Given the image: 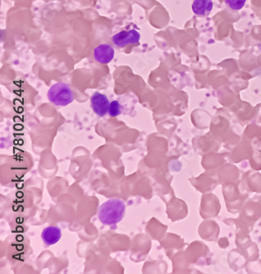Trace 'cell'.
I'll use <instances>...</instances> for the list:
<instances>
[{"label": "cell", "mask_w": 261, "mask_h": 274, "mask_svg": "<svg viewBox=\"0 0 261 274\" xmlns=\"http://www.w3.org/2000/svg\"><path fill=\"white\" fill-rule=\"evenodd\" d=\"M91 105L94 112L100 117H103L109 112L110 103L106 95L96 91L91 96Z\"/></svg>", "instance_id": "obj_3"}, {"label": "cell", "mask_w": 261, "mask_h": 274, "mask_svg": "<svg viewBox=\"0 0 261 274\" xmlns=\"http://www.w3.org/2000/svg\"><path fill=\"white\" fill-rule=\"evenodd\" d=\"M48 98L55 106H66L73 102L74 96L68 84L58 82L50 87L48 91Z\"/></svg>", "instance_id": "obj_2"}, {"label": "cell", "mask_w": 261, "mask_h": 274, "mask_svg": "<svg viewBox=\"0 0 261 274\" xmlns=\"http://www.w3.org/2000/svg\"><path fill=\"white\" fill-rule=\"evenodd\" d=\"M140 39V33L137 30H123L114 35L113 42L119 47H124L130 44L139 42Z\"/></svg>", "instance_id": "obj_4"}, {"label": "cell", "mask_w": 261, "mask_h": 274, "mask_svg": "<svg viewBox=\"0 0 261 274\" xmlns=\"http://www.w3.org/2000/svg\"><path fill=\"white\" fill-rule=\"evenodd\" d=\"M126 204L121 199H112L108 200L100 207L98 217L104 225H115L124 218Z\"/></svg>", "instance_id": "obj_1"}, {"label": "cell", "mask_w": 261, "mask_h": 274, "mask_svg": "<svg viewBox=\"0 0 261 274\" xmlns=\"http://www.w3.org/2000/svg\"><path fill=\"white\" fill-rule=\"evenodd\" d=\"M121 110V105L119 104V101H114L110 103V109H109V114H110V116L116 117L118 115H120Z\"/></svg>", "instance_id": "obj_9"}, {"label": "cell", "mask_w": 261, "mask_h": 274, "mask_svg": "<svg viewBox=\"0 0 261 274\" xmlns=\"http://www.w3.org/2000/svg\"><path fill=\"white\" fill-rule=\"evenodd\" d=\"M61 237V230L54 226L48 227L41 233V238L46 246H52L56 244L60 240Z\"/></svg>", "instance_id": "obj_7"}, {"label": "cell", "mask_w": 261, "mask_h": 274, "mask_svg": "<svg viewBox=\"0 0 261 274\" xmlns=\"http://www.w3.org/2000/svg\"><path fill=\"white\" fill-rule=\"evenodd\" d=\"M224 2L229 8L235 11L242 9L246 4V0H224Z\"/></svg>", "instance_id": "obj_8"}, {"label": "cell", "mask_w": 261, "mask_h": 274, "mask_svg": "<svg viewBox=\"0 0 261 274\" xmlns=\"http://www.w3.org/2000/svg\"><path fill=\"white\" fill-rule=\"evenodd\" d=\"M214 7L213 0H194L192 11L197 16H207L210 15Z\"/></svg>", "instance_id": "obj_6"}, {"label": "cell", "mask_w": 261, "mask_h": 274, "mask_svg": "<svg viewBox=\"0 0 261 274\" xmlns=\"http://www.w3.org/2000/svg\"><path fill=\"white\" fill-rule=\"evenodd\" d=\"M94 57L97 62L106 64L113 60L115 57V49L107 44L98 45L94 49Z\"/></svg>", "instance_id": "obj_5"}]
</instances>
